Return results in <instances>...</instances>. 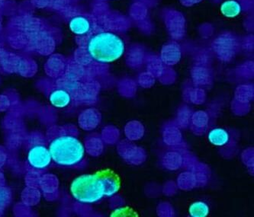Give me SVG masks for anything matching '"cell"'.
Returning <instances> with one entry per match:
<instances>
[{"instance_id":"cb8c5ba5","label":"cell","mask_w":254,"mask_h":217,"mask_svg":"<svg viewBox=\"0 0 254 217\" xmlns=\"http://www.w3.org/2000/svg\"><path fill=\"white\" fill-rule=\"evenodd\" d=\"M192 110L188 105H182L177 110V117L174 120L180 129H187L190 127Z\"/></svg>"},{"instance_id":"277c9868","label":"cell","mask_w":254,"mask_h":217,"mask_svg":"<svg viewBox=\"0 0 254 217\" xmlns=\"http://www.w3.org/2000/svg\"><path fill=\"white\" fill-rule=\"evenodd\" d=\"M217 57L225 63L231 62L239 51V42L231 34H223L216 38L211 45Z\"/></svg>"},{"instance_id":"83f0119b","label":"cell","mask_w":254,"mask_h":217,"mask_svg":"<svg viewBox=\"0 0 254 217\" xmlns=\"http://www.w3.org/2000/svg\"><path fill=\"white\" fill-rule=\"evenodd\" d=\"M120 130L115 126H106L101 133V139L108 145L116 144L120 140Z\"/></svg>"},{"instance_id":"ac0fdd59","label":"cell","mask_w":254,"mask_h":217,"mask_svg":"<svg viewBox=\"0 0 254 217\" xmlns=\"http://www.w3.org/2000/svg\"><path fill=\"white\" fill-rule=\"evenodd\" d=\"M208 140L215 147H225L231 141V135L225 129L215 127L208 132Z\"/></svg>"},{"instance_id":"836d02e7","label":"cell","mask_w":254,"mask_h":217,"mask_svg":"<svg viewBox=\"0 0 254 217\" xmlns=\"http://www.w3.org/2000/svg\"><path fill=\"white\" fill-rule=\"evenodd\" d=\"M157 214L160 217H174L175 210L174 206L169 202H161L157 207Z\"/></svg>"},{"instance_id":"60d3db41","label":"cell","mask_w":254,"mask_h":217,"mask_svg":"<svg viewBox=\"0 0 254 217\" xmlns=\"http://www.w3.org/2000/svg\"><path fill=\"white\" fill-rule=\"evenodd\" d=\"M180 1H181L182 3L184 4V5H191L197 3V2H199L201 0H180Z\"/></svg>"},{"instance_id":"9c48e42d","label":"cell","mask_w":254,"mask_h":217,"mask_svg":"<svg viewBox=\"0 0 254 217\" xmlns=\"http://www.w3.org/2000/svg\"><path fill=\"white\" fill-rule=\"evenodd\" d=\"M51 106L57 109H64L69 107L73 102V96L64 87H58L51 91L48 96Z\"/></svg>"},{"instance_id":"5bb4252c","label":"cell","mask_w":254,"mask_h":217,"mask_svg":"<svg viewBox=\"0 0 254 217\" xmlns=\"http://www.w3.org/2000/svg\"><path fill=\"white\" fill-rule=\"evenodd\" d=\"M104 184L105 194L106 198H112L116 195L121 188V181L117 174L111 170L99 171Z\"/></svg>"},{"instance_id":"7c38bea8","label":"cell","mask_w":254,"mask_h":217,"mask_svg":"<svg viewBox=\"0 0 254 217\" xmlns=\"http://www.w3.org/2000/svg\"><path fill=\"white\" fill-rule=\"evenodd\" d=\"M102 120V114L96 108L83 110L79 117V124L83 130L91 131L99 127Z\"/></svg>"},{"instance_id":"d6986e66","label":"cell","mask_w":254,"mask_h":217,"mask_svg":"<svg viewBox=\"0 0 254 217\" xmlns=\"http://www.w3.org/2000/svg\"><path fill=\"white\" fill-rule=\"evenodd\" d=\"M205 89L201 87L187 88L184 91V99L187 103L201 106L206 101Z\"/></svg>"},{"instance_id":"e0dca14e","label":"cell","mask_w":254,"mask_h":217,"mask_svg":"<svg viewBox=\"0 0 254 217\" xmlns=\"http://www.w3.org/2000/svg\"><path fill=\"white\" fill-rule=\"evenodd\" d=\"M161 164L168 171H177L182 168L183 164L182 153L175 150L167 152L162 157Z\"/></svg>"},{"instance_id":"44dd1931","label":"cell","mask_w":254,"mask_h":217,"mask_svg":"<svg viewBox=\"0 0 254 217\" xmlns=\"http://www.w3.org/2000/svg\"><path fill=\"white\" fill-rule=\"evenodd\" d=\"M176 183L178 189L183 191H192L196 188V180L192 171H185L180 173Z\"/></svg>"},{"instance_id":"4dcf8cb0","label":"cell","mask_w":254,"mask_h":217,"mask_svg":"<svg viewBox=\"0 0 254 217\" xmlns=\"http://www.w3.org/2000/svg\"><path fill=\"white\" fill-rule=\"evenodd\" d=\"M183 156V164L182 168H184L185 171H192L193 169L196 166L198 163V159L196 158L195 155H193L191 152L188 150H184L180 152Z\"/></svg>"},{"instance_id":"4fadbf2b","label":"cell","mask_w":254,"mask_h":217,"mask_svg":"<svg viewBox=\"0 0 254 217\" xmlns=\"http://www.w3.org/2000/svg\"><path fill=\"white\" fill-rule=\"evenodd\" d=\"M170 35L174 38H181L185 31V20L180 12H170L165 19Z\"/></svg>"},{"instance_id":"ba28073f","label":"cell","mask_w":254,"mask_h":217,"mask_svg":"<svg viewBox=\"0 0 254 217\" xmlns=\"http://www.w3.org/2000/svg\"><path fill=\"white\" fill-rule=\"evenodd\" d=\"M162 140L167 147L174 149L184 143L181 129L175 121L167 122L162 129Z\"/></svg>"},{"instance_id":"1f68e13d","label":"cell","mask_w":254,"mask_h":217,"mask_svg":"<svg viewBox=\"0 0 254 217\" xmlns=\"http://www.w3.org/2000/svg\"><path fill=\"white\" fill-rule=\"evenodd\" d=\"M241 160L243 164L248 168L249 172L254 175V148L248 147L241 153Z\"/></svg>"},{"instance_id":"f35d334b","label":"cell","mask_w":254,"mask_h":217,"mask_svg":"<svg viewBox=\"0 0 254 217\" xmlns=\"http://www.w3.org/2000/svg\"><path fill=\"white\" fill-rule=\"evenodd\" d=\"M10 194L6 188H0V211L5 209L9 202Z\"/></svg>"},{"instance_id":"e575fe53","label":"cell","mask_w":254,"mask_h":217,"mask_svg":"<svg viewBox=\"0 0 254 217\" xmlns=\"http://www.w3.org/2000/svg\"><path fill=\"white\" fill-rule=\"evenodd\" d=\"M156 78L148 72H142L137 78V84L144 89H150L155 84Z\"/></svg>"},{"instance_id":"8d00e7d4","label":"cell","mask_w":254,"mask_h":217,"mask_svg":"<svg viewBox=\"0 0 254 217\" xmlns=\"http://www.w3.org/2000/svg\"><path fill=\"white\" fill-rule=\"evenodd\" d=\"M178 191L177 183L174 181H168L162 187V193L166 197H174Z\"/></svg>"},{"instance_id":"7402d4cb","label":"cell","mask_w":254,"mask_h":217,"mask_svg":"<svg viewBox=\"0 0 254 217\" xmlns=\"http://www.w3.org/2000/svg\"><path fill=\"white\" fill-rule=\"evenodd\" d=\"M137 82L128 78L122 79L118 84V92L121 96L126 99L134 98L137 92Z\"/></svg>"},{"instance_id":"8992f818","label":"cell","mask_w":254,"mask_h":217,"mask_svg":"<svg viewBox=\"0 0 254 217\" xmlns=\"http://www.w3.org/2000/svg\"><path fill=\"white\" fill-rule=\"evenodd\" d=\"M116 144L118 154L127 164L138 166L147 160V156L145 150L136 145L134 142L130 141L126 138L119 140Z\"/></svg>"},{"instance_id":"ab89813d","label":"cell","mask_w":254,"mask_h":217,"mask_svg":"<svg viewBox=\"0 0 254 217\" xmlns=\"http://www.w3.org/2000/svg\"><path fill=\"white\" fill-rule=\"evenodd\" d=\"M135 213L128 208H120L115 209L114 212L111 214V217H128V216H135Z\"/></svg>"},{"instance_id":"4316f807","label":"cell","mask_w":254,"mask_h":217,"mask_svg":"<svg viewBox=\"0 0 254 217\" xmlns=\"http://www.w3.org/2000/svg\"><path fill=\"white\" fill-rule=\"evenodd\" d=\"M84 144L86 153L93 157H99L104 151V143L101 137H90L86 140Z\"/></svg>"},{"instance_id":"d4e9b609","label":"cell","mask_w":254,"mask_h":217,"mask_svg":"<svg viewBox=\"0 0 254 217\" xmlns=\"http://www.w3.org/2000/svg\"><path fill=\"white\" fill-rule=\"evenodd\" d=\"M254 98V89L253 85H240L235 91V100L242 103H251Z\"/></svg>"},{"instance_id":"7a4b0ae2","label":"cell","mask_w":254,"mask_h":217,"mask_svg":"<svg viewBox=\"0 0 254 217\" xmlns=\"http://www.w3.org/2000/svg\"><path fill=\"white\" fill-rule=\"evenodd\" d=\"M52 161L58 166L73 168L79 166L86 159L84 143L73 133L58 134L48 144Z\"/></svg>"},{"instance_id":"f546056e","label":"cell","mask_w":254,"mask_h":217,"mask_svg":"<svg viewBox=\"0 0 254 217\" xmlns=\"http://www.w3.org/2000/svg\"><path fill=\"white\" fill-rule=\"evenodd\" d=\"M189 212L192 217H206L209 214V207L203 201H196L190 205Z\"/></svg>"},{"instance_id":"30bf717a","label":"cell","mask_w":254,"mask_h":217,"mask_svg":"<svg viewBox=\"0 0 254 217\" xmlns=\"http://www.w3.org/2000/svg\"><path fill=\"white\" fill-rule=\"evenodd\" d=\"M210 117L205 110H198L192 112L190 129L195 136H203L208 129Z\"/></svg>"},{"instance_id":"f1b7e54d","label":"cell","mask_w":254,"mask_h":217,"mask_svg":"<svg viewBox=\"0 0 254 217\" xmlns=\"http://www.w3.org/2000/svg\"><path fill=\"white\" fill-rule=\"evenodd\" d=\"M147 72L153 75L155 78H160L166 69V66L163 63L160 58L157 56H152L147 59Z\"/></svg>"},{"instance_id":"2e32d148","label":"cell","mask_w":254,"mask_h":217,"mask_svg":"<svg viewBox=\"0 0 254 217\" xmlns=\"http://www.w3.org/2000/svg\"><path fill=\"white\" fill-rule=\"evenodd\" d=\"M124 134L127 140L135 143L144 137L145 134V127L139 120H130L125 126Z\"/></svg>"},{"instance_id":"8fae6325","label":"cell","mask_w":254,"mask_h":217,"mask_svg":"<svg viewBox=\"0 0 254 217\" xmlns=\"http://www.w3.org/2000/svg\"><path fill=\"white\" fill-rule=\"evenodd\" d=\"M181 57V48L176 42H172L164 45L160 52V59L167 66H173L177 64Z\"/></svg>"},{"instance_id":"d6a6232c","label":"cell","mask_w":254,"mask_h":217,"mask_svg":"<svg viewBox=\"0 0 254 217\" xmlns=\"http://www.w3.org/2000/svg\"><path fill=\"white\" fill-rule=\"evenodd\" d=\"M231 108L235 115L243 117L248 114L251 110V103H242L234 99L231 102Z\"/></svg>"},{"instance_id":"6da1fadb","label":"cell","mask_w":254,"mask_h":217,"mask_svg":"<svg viewBox=\"0 0 254 217\" xmlns=\"http://www.w3.org/2000/svg\"><path fill=\"white\" fill-rule=\"evenodd\" d=\"M85 51L88 58L94 63L100 65L110 64L124 56L126 44L119 34L104 30L88 36Z\"/></svg>"},{"instance_id":"74e56055","label":"cell","mask_w":254,"mask_h":217,"mask_svg":"<svg viewBox=\"0 0 254 217\" xmlns=\"http://www.w3.org/2000/svg\"><path fill=\"white\" fill-rule=\"evenodd\" d=\"M175 73H174V71L167 67H166L164 73L159 78L160 82L164 85L172 84L175 81Z\"/></svg>"},{"instance_id":"484cf974","label":"cell","mask_w":254,"mask_h":217,"mask_svg":"<svg viewBox=\"0 0 254 217\" xmlns=\"http://www.w3.org/2000/svg\"><path fill=\"white\" fill-rule=\"evenodd\" d=\"M242 6L237 0H227L221 5V12L227 18H235L241 14Z\"/></svg>"},{"instance_id":"9a60e30c","label":"cell","mask_w":254,"mask_h":217,"mask_svg":"<svg viewBox=\"0 0 254 217\" xmlns=\"http://www.w3.org/2000/svg\"><path fill=\"white\" fill-rule=\"evenodd\" d=\"M191 80L195 87H207L212 82V76L207 66H196L191 69Z\"/></svg>"},{"instance_id":"5b68a950","label":"cell","mask_w":254,"mask_h":217,"mask_svg":"<svg viewBox=\"0 0 254 217\" xmlns=\"http://www.w3.org/2000/svg\"><path fill=\"white\" fill-rule=\"evenodd\" d=\"M26 160L30 168L38 171L48 169L53 163L48 145L44 143L32 144L27 151Z\"/></svg>"},{"instance_id":"ffe728a7","label":"cell","mask_w":254,"mask_h":217,"mask_svg":"<svg viewBox=\"0 0 254 217\" xmlns=\"http://www.w3.org/2000/svg\"><path fill=\"white\" fill-rule=\"evenodd\" d=\"M192 172L196 180V188H203L208 184L211 175V169L208 164L198 162Z\"/></svg>"},{"instance_id":"52a82bcc","label":"cell","mask_w":254,"mask_h":217,"mask_svg":"<svg viewBox=\"0 0 254 217\" xmlns=\"http://www.w3.org/2000/svg\"><path fill=\"white\" fill-rule=\"evenodd\" d=\"M93 22L87 15L78 14L69 18L68 28L71 33L76 37H88L93 31Z\"/></svg>"},{"instance_id":"603a6c76","label":"cell","mask_w":254,"mask_h":217,"mask_svg":"<svg viewBox=\"0 0 254 217\" xmlns=\"http://www.w3.org/2000/svg\"><path fill=\"white\" fill-rule=\"evenodd\" d=\"M144 50L137 46L131 47L126 54V61L128 66L131 67H138L144 62Z\"/></svg>"},{"instance_id":"3957f363","label":"cell","mask_w":254,"mask_h":217,"mask_svg":"<svg viewBox=\"0 0 254 217\" xmlns=\"http://www.w3.org/2000/svg\"><path fill=\"white\" fill-rule=\"evenodd\" d=\"M69 192L73 200L82 205H90L102 201L106 194L100 172L76 177L71 182Z\"/></svg>"},{"instance_id":"d590c367","label":"cell","mask_w":254,"mask_h":217,"mask_svg":"<svg viewBox=\"0 0 254 217\" xmlns=\"http://www.w3.org/2000/svg\"><path fill=\"white\" fill-rule=\"evenodd\" d=\"M237 74L241 77L251 79L254 76V63L253 61H248L247 63L240 66L237 69Z\"/></svg>"}]
</instances>
